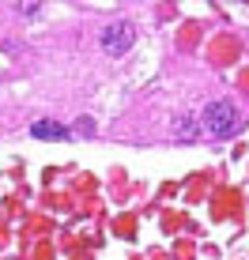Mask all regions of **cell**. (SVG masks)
I'll return each instance as SVG.
<instances>
[{
	"mask_svg": "<svg viewBox=\"0 0 249 260\" xmlns=\"http://www.w3.org/2000/svg\"><path fill=\"white\" fill-rule=\"evenodd\" d=\"M174 128H177V136H181V140H197V124H193L189 117H181Z\"/></svg>",
	"mask_w": 249,
	"mask_h": 260,
	"instance_id": "4",
	"label": "cell"
},
{
	"mask_svg": "<svg viewBox=\"0 0 249 260\" xmlns=\"http://www.w3.org/2000/svg\"><path fill=\"white\" fill-rule=\"evenodd\" d=\"M72 132H79V136H91V132H95V121H91V117H79Z\"/></svg>",
	"mask_w": 249,
	"mask_h": 260,
	"instance_id": "5",
	"label": "cell"
},
{
	"mask_svg": "<svg viewBox=\"0 0 249 260\" xmlns=\"http://www.w3.org/2000/svg\"><path fill=\"white\" fill-rule=\"evenodd\" d=\"M72 128L68 124H57V121H34L30 124V140H68Z\"/></svg>",
	"mask_w": 249,
	"mask_h": 260,
	"instance_id": "3",
	"label": "cell"
},
{
	"mask_svg": "<svg viewBox=\"0 0 249 260\" xmlns=\"http://www.w3.org/2000/svg\"><path fill=\"white\" fill-rule=\"evenodd\" d=\"M99 42H102V49L110 53V57H121V53H129L132 42H136V26H132L129 19H117V23L102 26Z\"/></svg>",
	"mask_w": 249,
	"mask_h": 260,
	"instance_id": "2",
	"label": "cell"
},
{
	"mask_svg": "<svg viewBox=\"0 0 249 260\" xmlns=\"http://www.w3.org/2000/svg\"><path fill=\"white\" fill-rule=\"evenodd\" d=\"M15 12H19V15H38L42 4H15Z\"/></svg>",
	"mask_w": 249,
	"mask_h": 260,
	"instance_id": "6",
	"label": "cell"
},
{
	"mask_svg": "<svg viewBox=\"0 0 249 260\" xmlns=\"http://www.w3.org/2000/svg\"><path fill=\"white\" fill-rule=\"evenodd\" d=\"M200 124L211 136H230V132L238 128V106L234 102H211L208 110L200 113Z\"/></svg>",
	"mask_w": 249,
	"mask_h": 260,
	"instance_id": "1",
	"label": "cell"
}]
</instances>
